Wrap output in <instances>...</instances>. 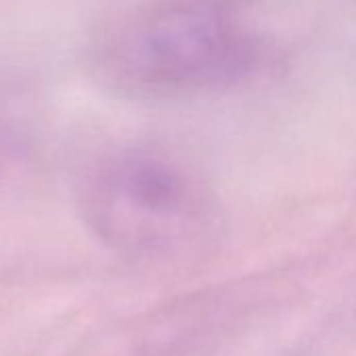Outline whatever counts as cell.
<instances>
[{
    "instance_id": "obj_1",
    "label": "cell",
    "mask_w": 356,
    "mask_h": 356,
    "mask_svg": "<svg viewBox=\"0 0 356 356\" xmlns=\"http://www.w3.org/2000/svg\"><path fill=\"white\" fill-rule=\"evenodd\" d=\"M92 61L120 92L191 97L252 76L260 42L235 0H151L107 28Z\"/></svg>"
},
{
    "instance_id": "obj_2",
    "label": "cell",
    "mask_w": 356,
    "mask_h": 356,
    "mask_svg": "<svg viewBox=\"0 0 356 356\" xmlns=\"http://www.w3.org/2000/svg\"><path fill=\"white\" fill-rule=\"evenodd\" d=\"M82 218L107 248L157 258L193 243L208 222V197L187 165L153 149H120L82 176Z\"/></svg>"
}]
</instances>
